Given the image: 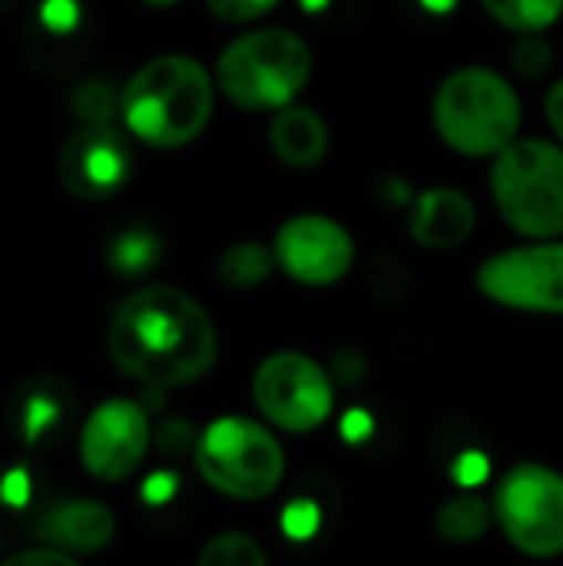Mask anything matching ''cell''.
<instances>
[{
    "label": "cell",
    "mask_w": 563,
    "mask_h": 566,
    "mask_svg": "<svg viewBox=\"0 0 563 566\" xmlns=\"http://www.w3.org/2000/svg\"><path fill=\"white\" fill-rule=\"evenodd\" d=\"M106 348L126 378L146 388H183L212 371L219 335L189 292L146 285L116 305Z\"/></svg>",
    "instance_id": "cell-1"
},
{
    "label": "cell",
    "mask_w": 563,
    "mask_h": 566,
    "mask_svg": "<svg viewBox=\"0 0 563 566\" xmlns=\"http://www.w3.org/2000/svg\"><path fill=\"white\" fill-rule=\"evenodd\" d=\"M212 103L216 83L209 70L196 56L163 53L143 63L119 90V119L139 143L179 149L209 126Z\"/></svg>",
    "instance_id": "cell-2"
},
{
    "label": "cell",
    "mask_w": 563,
    "mask_h": 566,
    "mask_svg": "<svg viewBox=\"0 0 563 566\" xmlns=\"http://www.w3.org/2000/svg\"><path fill=\"white\" fill-rule=\"evenodd\" d=\"M431 119L455 153L498 156L521 133V96L498 70L461 66L435 90Z\"/></svg>",
    "instance_id": "cell-3"
},
{
    "label": "cell",
    "mask_w": 563,
    "mask_h": 566,
    "mask_svg": "<svg viewBox=\"0 0 563 566\" xmlns=\"http://www.w3.org/2000/svg\"><path fill=\"white\" fill-rule=\"evenodd\" d=\"M312 76L309 43L285 27L236 36L216 63V83L229 103L252 113H279L295 103Z\"/></svg>",
    "instance_id": "cell-4"
},
{
    "label": "cell",
    "mask_w": 563,
    "mask_h": 566,
    "mask_svg": "<svg viewBox=\"0 0 563 566\" xmlns=\"http://www.w3.org/2000/svg\"><path fill=\"white\" fill-rule=\"evenodd\" d=\"M491 196L501 219L524 239L563 235V146L514 139L494 156Z\"/></svg>",
    "instance_id": "cell-5"
},
{
    "label": "cell",
    "mask_w": 563,
    "mask_h": 566,
    "mask_svg": "<svg viewBox=\"0 0 563 566\" xmlns=\"http://www.w3.org/2000/svg\"><path fill=\"white\" fill-rule=\"evenodd\" d=\"M199 478L232 501H265L285 478V451L279 438L239 415L216 418L192 444Z\"/></svg>",
    "instance_id": "cell-6"
},
{
    "label": "cell",
    "mask_w": 563,
    "mask_h": 566,
    "mask_svg": "<svg viewBox=\"0 0 563 566\" xmlns=\"http://www.w3.org/2000/svg\"><path fill=\"white\" fill-rule=\"evenodd\" d=\"M494 521L521 554L551 560L563 554V474L538 461L514 464L494 491Z\"/></svg>",
    "instance_id": "cell-7"
},
{
    "label": "cell",
    "mask_w": 563,
    "mask_h": 566,
    "mask_svg": "<svg viewBox=\"0 0 563 566\" xmlns=\"http://www.w3.org/2000/svg\"><path fill=\"white\" fill-rule=\"evenodd\" d=\"M252 401L279 431L309 434L332 418L335 385L315 358L302 352H275L256 368Z\"/></svg>",
    "instance_id": "cell-8"
},
{
    "label": "cell",
    "mask_w": 563,
    "mask_h": 566,
    "mask_svg": "<svg viewBox=\"0 0 563 566\" xmlns=\"http://www.w3.org/2000/svg\"><path fill=\"white\" fill-rule=\"evenodd\" d=\"M478 292L514 312L563 315V242L504 249L481 262Z\"/></svg>",
    "instance_id": "cell-9"
},
{
    "label": "cell",
    "mask_w": 563,
    "mask_h": 566,
    "mask_svg": "<svg viewBox=\"0 0 563 566\" xmlns=\"http://www.w3.org/2000/svg\"><path fill=\"white\" fill-rule=\"evenodd\" d=\"M149 451V415L139 401L110 398L96 405L80 431V464L103 484L133 478Z\"/></svg>",
    "instance_id": "cell-10"
},
{
    "label": "cell",
    "mask_w": 563,
    "mask_h": 566,
    "mask_svg": "<svg viewBox=\"0 0 563 566\" xmlns=\"http://www.w3.org/2000/svg\"><path fill=\"white\" fill-rule=\"evenodd\" d=\"M129 172L133 146L116 123H80L56 153L60 186L83 202H96L119 192Z\"/></svg>",
    "instance_id": "cell-11"
},
{
    "label": "cell",
    "mask_w": 563,
    "mask_h": 566,
    "mask_svg": "<svg viewBox=\"0 0 563 566\" xmlns=\"http://www.w3.org/2000/svg\"><path fill=\"white\" fill-rule=\"evenodd\" d=\"M275 265L299 285L325 289L348 275L355 262L352 232L322 212H302L282 222L272 242Z\"/></svg>",
    "instance_id": "cell-12"
},
{
    "label": "cell",
    "mask_w": 563,
    "mask_h": 566,
    "mask_svg": "<svg viewBox=\"0 0 563 566\" xmlns=\"http://www.w3.org/2000/svg\"><path fill=\"white\" fill-rule=\"evenodd\" d=\"M33 534L63 554H96L113 544L116 534V517L106 504L90 501V497H66L50 504L37 524Z\"/></svg>",
    "instance_id": "cell-13"
},
{
    "label": "cell",
    "mask_w": 563,
    "mask_h": 566,
    "mask_svg": "<svg viewBox=\"0 0 563 566\" xmlns=\"http://www.w3.org/2000/svg\"><path fill=\"white\" fill-rule=\"evenodd\" d=\"M475 222H478L475 202L455 186L425 189L408 209V232L418 245L428 249H455L468 242Z\"/></svg>",
    "instance_id": "cell-14"
},
{
    "label": "cell",
    "mask_w": 563,
    "mask_h": 566,
    "mask_svg": "<svg viewBox=\"0 0 563 566\" xmlns=\"http://www.w3.org/2000/svg\"><path fill=\"white\" fill-rule=\"evenodd\" d=\"M272 153L292 169H312L329 153V123L312 106H285L275 113L269 129Z\"/></svg>",
    "instance_id": "cell-15"
},
{
    "label": "cell",
    "mask_w": 563,
    "mask_h": 566,
    "mask_svg": "<svg viewBox=\"0 0 563 566\" xmlns=\"http://www.w3.org/2000/svg\"><path fill=\"white\" fill-rule=\"evenodd\" d=\"M66 405H70V391L60 381H30L20 391V405H17V424L27 444L43 441L63 418H66Z\"/></svg>",
    "instance_id": "cell-16"
},
{
    "label": "cell",
    "mask_w": 563,
    "mask_h": 566,
    "mask_svg": "<svg viewBox=\"0 0 563 566\" xmlns=\"http://www.w3.org/2000/svg\"><path fill=\"white\" fill-rule=\"evenodd\" d=\"M494 524V504L478 497L475 491L455 494L451 501L441 504L435 527L448 544H475L481 541Z\"/></svg>",
    "instance_id": "cell-17"
},
{
    "label": "cell",
    "mask_w": 563,
    "mask_h": 566,
    "mask_svg": "<svg viewBox=\"0 0 563 566\" xmlns=\"http://www.w3.org/2000/svg\"><path fill=\"white\" fill-rule=\"evenodd\" d=\"M275 269V255L269 245L262 242H236L229 245L219 262H216V272L226 285L232 289H252V285H262Z\"/></svg>",
    "instance_id": "cell-18"
},
{
    "label": "cell",
    "mask_w": 563,
    "mask_h": 566,
    "mask_svg": "<svg viewBox=\"0 0 563 566\" xmlns=\"http://www.w3.org/2000/svg\"><path fill=\"white\" fill-rule=\"evenodd\" d=\"M159 255H163V245L149 229H126V232L113 235V242L106 245V265H110V272H116L123 279L146 275L149 269H156Z\"/></svg>",
    "instance_id": "cell-19"
},
{
    "label": "cell",
    "mask_w": 563,
    "mask_h": 566,
    "mask_svg": "<svg viewBox=\"0 0 563 566\" xmlns=\"http://www.w3.org/2000/svg\"><path fill=\"white\" fill-rule=\"evenodd\" d=\"M481 7L514 33H544L563 17V0H481Z\"/></svg>",
    "instance_id": "cell-20"
},
{
    "label": "cell",
    "mask_w": 563,
    "mask_h": 566,
    "mask_svg": "<svg viewBox=\"0 0 563 566\" xmlns=\"http://www.w3.org/2000/svg\"><path fill=\"white\" fill-rule=\"evenodd\" d=\"M196 566H272V560L256 537L242 531H226L202 547Z\"/></svg>",
    "instance_id": "cell-21"
},
{
    "label": "cell",
    "mask_w": 563,
    "mask_h": 566,
    "mask_svg": "<svg viewBox=\"0 0 563 566\" xmlns=\"http://www.w3.org/2000/svg\"><path fill=\"white\" fill-rule=\"evenodd\" d=\"M70 113L80 123H113L119 116V93L100 76L80 80L70 90Z\"/></svg>",
    "instance_id": "cell-22"
},
{
    "label": "cell",
    "mask_w": 563,
    "mask_h": 566,
    "mask_svg": "<svg viewBox=\"0 0 563 566\" xmlns=\"http://www.w3.org/2000/svg\"><path fill=\"white\" fill-rule=\"evenodd\" d=\"M319 531H322V511H319L315 501L295 497V501L285 504V511H282V534L289 541L302 544V541H312Z\"/></svg>",
    "instance_id": "cell-23"
},
{
    "label": "cell",
    "mask_w": 563,
    "mask_h": 566,
    "mask_svg": "<svg viewBox=\"0 0 563 566\" xmlns=\"http://www.w3.org/2000/svg\"><path fill=\"white\" fill-rule=\"evenodd\" d=\"M514 66L531 76V80H541L551 66V46L538 36V33H524V40L514 46Z\"/></svg>",
    "instance_id": "cell-24"
},
{
    "label": "cell",
    "mask_w": 563,
    "mask_h": 566,
    "mask_svg": "<svg viewBox=\"0 0 563 566\" xmlns=\"http://www.w3.org/2000/svg\"><path fill=\"white\" fill-rule=\"evenodd\" d=\"M451 478L461 491H475L491 478V458L484 451H461L451 464Z\"/></svg>",
    "instance_id": "cell-25"
},
{
    "label": "cell",
    "mask_w": 563,
    "mask_h": 566,
    "mask_svg": "<svg viewBox=\"0 0 563 566\" xmlns=\"http://www.w3.org/2000/svg\"><path fill=\"white\" fill-rule=\"evenodd\" d=\"M206 7L226 23H249L279 7V0H206Z\"/></svg>",
    "instance_id": "cell-26"
},
{
    "label": "cell",
    "mask_w": 563,
    "mask_h": 566,
    "mask_svg": "<svg viewBox=\"0 0 563 566\" xmlns=\"http://www.w3.org/2000/svg\"><path fill=\"white\" fill-rule=\"evenodd\" d=\"M33 497V481L27 474V468H10L0 478V504L10 511H23Z\"/></svg>",
    "instance_id": "cell-27"
},
{
    "label": "cell",
    "mask_w": 563,
    "mask_h": 566,
    "mask_svg": "<svg viewBox=\"0 0 563 566\" xmlns=\"http://www.w3.org/2000/svg\"><path fill=\"white\" fill-rule=\"evenodd\" d=\"M40 23L50 33H70L80 23V3L76 0H43L40 3Z\"/></svg>",
    "instance_id": "cell-28"
},
{
    "label": "cell",
    "mask_w": 563,
    "mask_h": 566,
    "mask_svg": "<svg viewBox=\"0 0 563 566\" xmlns=\"http://www.w3.org/2000/svg\"><path fill=\"white\" fill-rule=\"evenodd\" d=\"M176 491H179V478H176L173 471H153V474L143 481L139 497H143V504H149V507H163V504H169V501L176 497Z\"/></svg>",
    "instance_id": "cell-29"
},
{
    "label": "cell",
    "mask_w": 563,
    "mask_h": 566,
    "mask_svg": "<svg viewBox=\"0 0 563 566\" xmlns=\"http://www.w3.org/2000/svg\"><path fill=\"white\" fill-rule=\"evenodd\" d=\"M338 431H342V441H345V444H365V441L375 434V418H372L365 408H348V411L342 415Z\"/></svg>",
    "instance_id": "cell-30"
},
{
    "label": "cell",
    "mask_w": 563,
    "mask_h": 566,
    "mask_svg": "<svg viewBox=\"0 0 563 566\" xmlns=\"http://www.w3.org/2000/svg\"><path fill=\"white\" fill-rule=\"evenodd\" d=\"M0 566H80L70 554L63 551H53V547H30V551H20L13 557H7Z\"/></svg>",
    "instance_id": "cell-31"
},
{
    "label": "cell",
    "mask_w": 563,
    "mask_h": 566,
    "mask_svg": "<svg viewBox=\"0 0 563 566\" xmlns=\"http://www.w3.org/2000/svg\"><path fill=\"white\" fill-rule=\"evenodd\" d=\"M544 106H548V123H551V129L557 133V139H561L563 146V80H557V83L551 86Z\"/></svg>",
    "instance_id": "cell-32"
},
{
    "label": "cell",
    "mask_w": 563,
    "mask_h": 566,
    "mask_svg": "<svg viewBox=\"0 0 563 566\" xmlns=\"http://www.w3.org/2000/svg\"><path fill=\"white\" fill-rule=\"evenodd\" d=\"M421 7L431 10V13H448V10L458 7V0H421Z\"/></svg>",
    "instance_id": "cell-33"
},
{
    "label": "cell",
    "mask_w": 563,
    "mask_h": 566,
    "mask_svg": "<svg viewBox=\"0 0 563 566\" xmlns=\"http://www.w3.org/2000/svg\"><path fill=\"white\" fill-rule=\"evenodd\" d=\"M302 7H305V10H325L329 0H302Z\"/></svg>",
    "instance_id": "cell-34"
},
{
    "label": "cell",
    "mask_w": 563,
    "mask_h": 566,
    "mask_svg": "<svg viewBox=\"0 0 563 566\" xmlns=\"http://www.w3.org/2000/svg\"><path fill=\"white\" fill-rule=\"evenodd\" d=\"M143 3H149V7H176L179 0H143Z\"/></svg>",
    "instance_id": "cell-35"
}]
</instances>
